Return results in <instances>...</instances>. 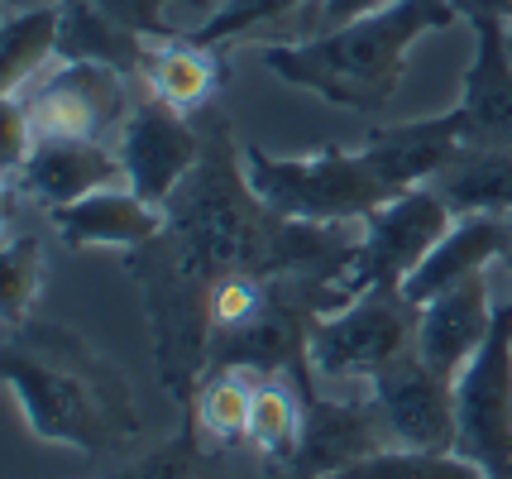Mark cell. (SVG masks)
I'll list each match as a JSON object with an SVG mask.
<instances>
[{
  "label": "cell",
  "mask_w": 512,
  "mask_h": 479,
  "mask_svg": "<svg viewBox=\"0 0 512 479\" xmlns=\"http://www.w3.org/2000/svg\"><path fill=\"white\" fill-rule=\"evenodd\" d=\"M5 384L20 398L29 432H39L44 441L96 456L115 436L139 432V412L120 369L91 355L63 326L44 321H29L24 331L10 326Z\"/></svg>",
  "instance_id": "6da1fadb"
},
{
  "label": "cell",
  "mask_w": 512,
  "mask_h": 479,
  "mask_svg": "<svg viewBox=\"0 0 512 479\" xmlns=\"http://www.w3.org/2000/svg\"><path fill=\"white\" fill-rule=\"evenodd\" d=\"M450 20H460L455 0H388L383 10L340 24V29L268 44L264 63L288 87H302V92L321 96L331 106L379 111V106H388V96L398 92L412 44Z\"/></svg>",
  "instance_id": "7a4b0ae2"
},
{
  "label": "cell",
  "mask_w": 512,
  "mask_h": 479,
  "mask_svg": "<svg viewBox=\"0 0 512 479\" xmlns=\"http://www.w3.org/2000/svg\"><path fill=\"white\" fill-rule=\"evenodd\" d=\"M163 216H168L163 245L192 278L201 283H216L225 274L273 278L283 216L254 197L240 144H230V125H216L206 135V154L173 192V202L163 206Z\"/></svg>",
  "instance_id": "3957f363"
},
{
  "label": "cell",
  "mask_w": 512,
  "mask_h": 479,
  "mask_svg": "<svg viewBox=\"0 0 512 479\" xmlns=\"http://www.w3.org/2000/svg\"><path fill=\"white\" fill-rule=\"evenodd\" d=\"M240 163H245L254 197L288 221L350 226V221H364L388 197H398V187L383 178V168L369 159L364 144L316 149V154H264L254 144H240Z\"/></svg>",
  "instance_id": "277c9868"
},
{
  "label": "cell",
  "mask_w": 512,
  "mask_h": 479,
  "mask_svg": "<svg viewBox=\"0 0 512 479\" xmlns=\"http://www.w3.org/2000/svg\"><path fill=\"white\" fill-rule=\"evenodd\" d=\"M130 278L144 293L158 384L168 388L178 408H187L197 403V388L206 384V369H211V341H216L211 283L187 274L173 259V250L163 245V235L130 250Z\"/></svg>",
  "instance_id": "5b68a950"
},
{
  "label": "cell",
  "mask_w": 512,
  "mask_h": 479,
  "mask_svg": "<svg viewBox=\"0 0 512 479\" xmlns=\"http://www.w3.org/2000/svg\"><path fill=\"white\" fill-rule=\"evenodd\" d=\"M417 321L422 307L407 302L402 288H369L340 302L335 312L316 317L307 336V365L321 384H350V379H374L398 355L417 345Z\"/></svg>",
  "instance_id": "8992f818"
},
{
  "label": "cell",
  "mask_w": 512,
  "mask_h": 479,
  "mask_svg": "<svg viewBox=\"0 0 512 479\" xmlns=\"http://www.w3.org/2000/svg\"><path fill=\"white\" fill-rule=\"evenodd\" d=\"M450 226H455V211L431 183L388 197L359 221V245L340 278V293L355 297L369 288H402Z\"/></svg>",
  "instance_id": "52a82bcc"
},
{
  "label": "cell",
  "mask_w": 512,
  "mask_h": 479,
  "mask_svg": "<svg viewBox=\"0 0 512 479\" xmlns=\"http://www.w3.org/2000/svg\"><path fill=\"white\" fill-rule=\"evenodd\" d=\"M455 451L489 479L512 475V297H503L484 350L455 379Z\"/></svg>",
  "instance_id": "ba28073f"
},
{
  "label": "cell",
  "mask_w": 512,
  "mask_h": 479,
  "mask_svg": "<svg viewBox=\"0 0 512 479\" xmlns=\"http://www.w3.org/2000/svg\"><path fill=\"white\" fill-rule=\"evenodd\" d=\"M292 379L302 384V441L288 465H264V479H331L335 470L398 446L388 417L374 398H326L312 379V365H297Z\"/></svg>",
  "instance_id": "9c48e42d"
},
{
  "label": "cell",
  "mask_w": 512,
  "mask_h": 479,
  "mask_svg": "<svg viewBox=\"0 0 512 479\" xmlns=\"http://www.w3.org/2000/svg\"><path fill=\"white\" fill-rule=\"evenodd\" d=\"M20 101L39 139H106L111 144L134 111L120 68L72 63V58H58L44 77H34Z\"/></svg>",
  "instance_id": "30bf717a"
},
{
  "label": "cell",
  "mask_w": 512,
  "mask_h": 479,
  "mask_svg": "<svg viewBox=\"0 0 512 479\" xmlns=\"http://www.w3.org/2000/svg\"><path fill=\"white\" fill-rule=\"evenodd\" d=\"M120 163H125V183L154 206H168L173 192L187 183V173L206 154V135L187 120L182 111L163 106L158 96H149L144 106H134L125 130L115 139Z\"/></svg>",
  "instance_id": "8fae6325"
},
{
  "label": "cell",
  "mask_w": 512,
  "mask_h": 479,
  "mask_svg": "<svg viewBox=\"0 0 512 479\" xmlns=\"http://www.w3.org/2000/svg\"><path fill=\"white\" fill-rule=\"evenodd\" d=\"M369 398L383 408L398 446L455 451V379L426 365L417 345L369 379Z\"/></svg>",
  "instance_id": "7c38bea8"
},
{
  "label": "cell",
  "mask_w": 512,
  "mask_h": 479,
  "mask_svg": "<svg viewBox=\"0 0 512 479\" xmlns=\"http://www.w3.org/2000/svg\"><path fill=\"white\" fill-rule=\"evenodd\" d=\"M120 183H125V163H120V149H111L106 139H39L24 168L5 183V192L29 197L44 211H63L101 187Z\"/></svg>",
  "instance_id": "4fadbf2b"
},
{
  "label": "cell",
  "mask_w": 512,
  "mask_h": 479,
  "mask_svg": "<svg viewBox=\"0 0 512 479\" xmlns=\"http://www.w3.org/2000/svg\"><path fill=\"white\" fill-rule=\"evenodd\" d=\"M498 307L493 302V283L489 269L484 274H469L465 283L446 288L441 297H431L422 307V321H417V355L426 365H436L441 374L460 379L465 365L484 350L493 321H498Z\"/></svg>",
  "instance_id": "5bb4252c"
},
{
  "label": "cell",
  "mask_w": 512,
  "mask_h": 479,
  "mask_svg": "<svg viewBox=\"0 0 512 479\" xmlns=\"http://www.w3.org/2000/svg\"><path fill=\"white\" fill-rule=\"evenodd\" d=\"M460 120H465L469 149H503L512 144V39L508 24L474 20V58L460 92Z\"/></svg>",
  "instance_id": "9a60e30c"
},
{
  "label": "cell",
  "mask_w": 512,
  "mask_h": 479,
  "mask_svg": "<svg viewBox=\"0 0 512 479\" xmlns=\"http://www.w3.org/2000/svg\"><path fill=\"white\" fill-rule=\"evenodd\" d=\"M48 221L58 230V240L72 250H139L168 230L163 206L144 202L125 183L101 187V192H91V197L63 206V211H48Z\"/></svg>",
  "instance_id": "2e32d148"
},
{
  "label": "cell",
  "mask_w": 512,
  "mask_h": 479,
  "mask_svg": "<svg viewBox=\"0 0 512 479\" xmlns=\"http://www.w3.org/2000/svg\"><path fill=\"white\" fill-rule=\"evenodd\" d=\"M498 259H508V216H493V211L455 216V226L436 240V250L426 254L422 264L412 269V278L402 283V297L426 307L431 297L465 283L469 274H484Z\"/></svg>",
  "instance_id": "e0dca14e"
},
{
  "label": "cell",
  "mask_w": 512,
  "mask_h": 479,
  "mask_svg": "<svg viewBox=\"0 0 512 479\" xmlns=\"http://www.w3.org/2000/svg\"><path fill=\"white\" fill-rule=\"evenodd\" d=\"M369 159L383 168V178L407 192L417 183H436L441 168H446L460 149H469L465 120L460 111L431 115V120H407V125H383L374 135L364 139Z\"/></svg>",
  "instance_id": "ac0fdd59"
},
{
  "label": "cell",
  "mask_w": 512,
  "mask_h": 479,
  "mask_svg": "<svg viewBox=\"0 0 512 479\" xmlns=\"http://www.w3.org/2000/svg\"><path fill=\"white\" fill-rule=\"evenodd\" d=\"M144 82L149 96H158L163 106H173L182 115L206 111L216 92H221V63H216V48L197 44L187 34H168V39H149L144 48Z\"/></svg>",
  "instance_id": "d6986e66"
},
{
  "label": "cell",
  "mask_w": 512,
  "mask_h": 479,
  "mask_svg": "<svg viewBox=\"0 0 512 479\" xmlns=\"http://www.w3.org/2000/svg\"><path fill=\"white\" fill-rule=\"evenodd\" d=\"M58 39H63V0L53 5H29V10H5L0 29V92L20 96L34 77H44L58 63Z\"/></svg>",
  "instance_id": "ffe728a7"
},
{
  "label": "cell",
  "mask_w": 512,
  "mask_h": 479,
  "mask_svg": "<svg viewBox=\"0 0 512 479\" xmlns=\"http://www.w3.org/2000/svg\"><path fill=\"white\" fill-rule=\"evenodd\" d=\"M431 187L446 197L455 216H474V211L512 216V144H503V149H479V144L460 149Z\"/></svg>",
  "instance_id": "44dd1931"
},
{
  "label": "cell",
  "mask_w": 512,
  "mask_h": 479,
  "mask_svg": "<svg viewBox=\"0 0 512 479\" xmlns=\"http://www.w3.org/2000/svg\"><path fill=\"white\" fill-rule=\"evenodd\" d=\"M149 39H139L130 29H120L111 15H101L87 0H63V39H58V58L72 63H111V68L130 72L144 63Z\"/></svg>",
  "instance_id": "7402d4cb"
},
{
  "label": "cell",
  "mask_w": 512,
  "mask_h": 479,
  "mask_svg": "<svg viewBox=\"0 0 512 479\" xmlns=\"http://www.w3.org/2000/svg\"><path fill=\"white\" fill-rule=\"evenodd\" d=\"M254 388L240 369H221V374H206V384L197 388V403H192V417H197L201 436H211L216 446H240L249 441V417H254Z\"/></svg>",
  "instance_id": "603a6c76"
},
{
  "label": "cell",
  "mask_w": 512,
  "mask_h": 479,
  "mask_svg": "<svg viewBox=\"0 0 512 479\" xmlns=\"http://www.w3.org/2000/svg\"><path fill=\"white\" fill-rule=\"evenodd\" d=\"M331 479H489L484 465H474L460 451H417V446H383L374 456L355 460Z\"/></svg>",
  "instance_id": "cb8c5ba5"
},
{
  "label": "cell",
  "mask_w": 512,
  "mask_h": 479,
  "mask_svg": "<svg viewBox=\"0 0 512 479\" xmlns=\"http://www.w3.org/2000/svg\"><path fill=\"white\" fill-rule=\"evenodd\" d=\"M249 441L259 446L264 465H288L302 441V408L288 388L259 384L254 388V417H249Z\"/></svg>",
  "instance_id": "d4e9b609"
},
{
  "label": "cell",
  "mask_w": 512,
  "mask_h": 479,
  "mask_svg": "<svg viewBox=\"0 0 512 479\" xmlns=\"http://www.w3.org/2000/svg\"><path fill=\"white\" fill-rule=\"evenodd\" d=\"M115 479H216V456L201 451V427L192 417V422H182L173 441H163L158 451L125 465Z\"/></svg>",
  "instance_id": "484cf974"
},
{
  "label": "cell",
  "mask_w": 512,
  "mask_h": 479,
  "mask_svg": "<svg viewBox=\"0 0 512 479\" xmlns=\"http://www.w3.org/2000/svg\"><path fill=\"white\" fill-rule=\"evenodd\" d=\"M39 283H44V245L39 235H5V259H0V307H5V321L20 326V317L34 307L39 297Z\"/></svg>",
  "instance_id": "4316f807"
},
{
  "label": "cell",
  "mask_w": 512,
  "mask_h": 479,
  "mask_svg": "<svg viewBox=\"0 0 512 479\" xmlns=\"http://www.w3.org/2000/svg\"><path fill=\"white\" fill-rule=\"evenodd\" d=\"M297 5H302V0H225L221 10L201 24V29H192L187 39H197V44H206V48L235 44V39H245V34H259L268 24L288 20Z\"/></svg>",
  "instance_id": "83f0119b"
},
{
  "label": "cell",
  "mask_w": 512,
  "mask_h": 479,
  "mask_svg": "<svg viewBox=\"0 0 512 479\" xmlns=\"http://www.w3.org/2000/svg\"><path fill=\"white\" fill-rule=\"evenodd\" d=\"M268 297V278L254 274H225L211 283V321L216 331H230V326H245Z\"/></svg>",
  "instance_id": "f1b7e54d"
},
{
  "label": "cell",
  "mask_w": 512,
  "mask_h": 479,
  "mask_svg": "<svg viewBox=\"0 0 512 479\" xmlns=\"http://www.w3.org/2000/svg\"><path fill=\"white\" fill-rule=\"evenodd\" d=\"M101 15H111L120 29H130L139 39H168L178 34L173 24V0H87Z\"/></svg>",
  "instance_id": "f546056e"
},
{
  "label": "cell",
  "mask_w": 512,
  "mask_h": 479,
  "mask_svg": "<svg viewBox=\"0 0 512 479\" xmlns=\"http://www.w3.org/2000/svg\"><path fill=\"white\" fill-rule=\"evenodd\" d=\"M0 163H5V183L15 178L24 168V159L34 154V144H39V135H34V120H29V111H24L20 96H5V115H0Z\"/></svg>",
  "instance_id": "4dcf8cb0"
},
{
  "label": "cell",
  "mask_w": 512,
  "mask_h": 479,
  "mask_svg": "<svg viewBox=\"0 0 512 479\" xmlns=\"http://www.w3.org/2000/svg\"><path fill=\"white\" fill-rule=\"evenodd\" d=\"M383 5L388 0H321V29H340L350 20H364V15H374Z\"/></svg>",
  "instance_id": "1f68e13d"
},
{
  "label": "cell",
  "mask_w": 512,
  "mask_h": 479,
  "mask_svg": "<svg viewBox=\"0 0 512 479\" xmlns=\"http://www.w3.org/2000/svg\"><path fill=\"white\" fill-rule=\"evenodd\" d=\"M221 5H225V0H173V24H178V34L201 29V24L211 20Z\"/></svg>",
  "instance_id": "d6a6232c"
},
{
  "label": "cell",
  "mask_w": 512,
  "mask_h": 479,
  "mask_svg": "<svg viewBox=\"0 0 512 479\" xmlns=\"http://www.w3.org/2000/svg\"><path fill=\"white\" fill-rule=\"evenodd\" d=\"M455 15L460 20H498V24H512V0H455Z\"/></svg>",
  "instance_id": "836d02e7"
},
{
  "label": "cell",
  "mask_w": 512,
  "mask_h": 479,
  "mask_svg": "<svg viewBox=\"0 0 512 479\" xmlns=\"http://www.w3.org/2000/svg\"><path fill=\"white\" fill-rule=\"evenodd\" d=\"M508 269H512V216H508Z\"/></svg>",
  "instance_id": "e575fe53"
},
{
  "label": "cell",
  "mask_w": 512,
  "mask_h": 479,
  "mask_svg": "<svg viewBox=\"0 0 512 479\" xmlns=\"http://www.w3.org/2000/svg\"><path fill=\"white\" fill-rule=\"evenodd\" d=\"M503 479H512V475H503Z\"/></svg>",
  "instance_id": "d590c367"
}]
</instances>
